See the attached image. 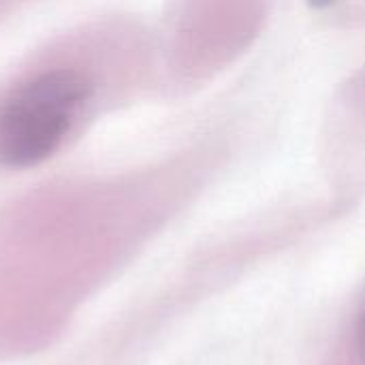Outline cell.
<instances>
[{"label":"cell","instance_id":"1","mask_svg":"<svg viewBox=\"0 0 365 365\" xmlns=\"http://www.w3.org/2000/svg\"><path fill=\"white\" fill-rule=\"evenodd\" d=\"M92 83L68 68L41 73L0 103V165L28 169L53 156L79 122Z\"/></svg>","mask_w":365,"mask_h":365},{"label":"cell","instance_id":"2","mask_svg":"<svg viewBox=\"0 0 365 365\" xmlns=\"http://www.w3.org/2000/svg\"><path fill=\"white\" fill-rule=\"evenodd\" d=\"M312 6H317V9H323V6H329V4H334L336 0H308Z\"/></svg>","mask_w":365,"mask_h":365},{"label":"cell","instance_id":"3","mask_svg":"<svg viewBox=\"0 0 365 365\" xmlns=\"http://www.w3.org/2000/svg\"><path fill=\"white\" fill-rule=\"evenodd\" d=\"M361 349H364V355H365V312H364V319H361Z\"/></svg>","mask_w":365,"mask_h":365}]
</instances>
